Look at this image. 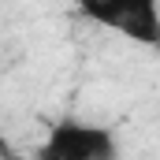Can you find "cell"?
Wrapping results in <instances>:
<instances>
[{"instance_id": "cell-1", "label": "cell", "mask_w": 160, "mask_h": 160, "mask_svg": "<svg viewBox=\"0 0 160 160\" xmlns=\"http://www.w3.org/2000/svg\"><path fill=\"white\" fill-rule=\"evenodd\" d=\"M38 160H116V138L108 127L60 119L41 142Z\"/></svg>"}, {"instance_id": "cell-3", "label": "cell", "mask_w": 160, "mask_h": 160, "mask_svg": "<svg viewBox=\"0 0 160 160\" xmlns=\"http://www.w3.org/2000/svg\"><path fill=\"white\" fill-rule=\"evenodd\" d=\"M0 160H19V157H15V149H8V142H4V134H0Z\"/></svg>"}, {"instance_id": "cell-2", "label": "cell", "mask_w": 160, "mask_h": 160, "mask_svg": "<svg viewBox=\"0 0 160 160\" xmlns=\"http://www.w3.org/2000/svg\"><path fill=\"white\" fill-rule=\"evenodd\" d=\"M78 8L119 30L123 38L138 41V45H160V8L157 0H78Z\"/></svg>"}]
</instances>
